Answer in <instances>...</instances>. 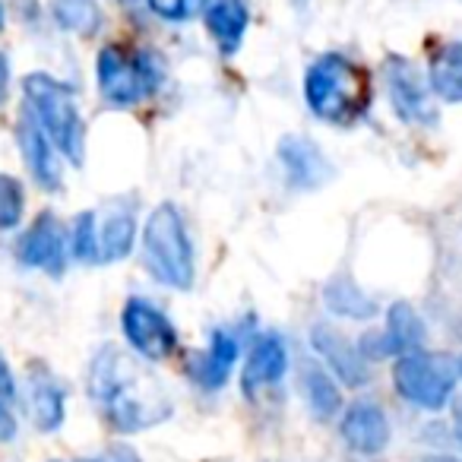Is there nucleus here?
<instances>
[{
  "mask_svg": "<svg viewBox=\"0 0 462 462\" xmlns=\"http://www.w3.org/2000/svg\"><path fill=\"white\" fill-rule=\"evenodd\" d=\"M235 361H238V339L228 329H216L209 339V355L199 361L197 380L203 390H222L228 383L231 371H235Z\"/></svg>",
  "mask_w": 462,
  "mask_h": 462,
  "instance_id": "obj_19",
  "label": "nucleus"
},
{
  "mask_svg": "<svg viewBox=\"0 0 462 462\" xmlns=\"http://www.w3.org/2000/svg\"><path fill=\"white\" fill-rule=\"evenodd\" d=\"M26 216V190L14 174H0V231H14Z\"/></svg>",
  "mask_w": 462,
  "mask_h": 462,
  "instance_id": "obj_24",
  "label": "nucleus"
},
{
  "mask_svg": "<svg viewBox=\"0 0 462 462\" xmlns=\"http://www.w3.org/2000/svg\"><path fill=\"white\" fill-rule=\"evenodd\" d=\"M304 102L310 115L336 127L361 121L371 108V83L365 67L339 51L320 54L304 73Z\"/></svg>",
  "mask_w": 462,
  "mask_h": 462,
  "instance_id": "obj_2",
  "label": "nucleus"
},
{
  "mask_svg": "<svg viewBox=\"0 0 462 462\" xmlns=\"http://www.w3.org/2000/svg\"><path fill=\"white\" fill-rule=\"evenodd\" d=\"M421 462H462L459 456H449V453H434V456H424Z\"/></svg>",
  "mask_w": 462,
  "mask_h": 462,
  "instance_id": "obj_32",
  "label": "nucleus"
},
{
  "mask_svg": "<svg viewBox=\"0 0 462 462\" xmlns=\"http://www.w3.org/2000/svg\"><path fill=\"white\" fill-rule=\"evenodd\" d=\"M279 162H282L285 178L295 190H317L333 174V165L327 162L323 149L314 140H304L298 134L279 140Z\"/></svg>",
  "mask_w": 462,
  "mask_h": 462,
  "instance_id": "obj_11",
  "label": "nucleus"
},
{
  "mask_svg": "<svg viewBox=\"0 0 462 462\" xmlns=\"http://www.w3.org/2000/svg\"><path fill=\"white\" fill-rule=\"evenodd\" d=\"M143 263L168 289L187 291L193 285V245L174 203H159L149 212L143 225Z\"/></svg>",
  "mask_w": 462,
  "mask_h": 462,
  "instance_id": "obj_3",
  "label": "nucleus"
},
{
  "mask_svg": "<svg viewBox=\"0 0 462 462\" xmlns=\"http://www.w3.org/2000/svg\"><path fill=\"white\" fill-rule=\"evenodd\" d=\"M7 83H10V67H7V58L0 54V102L7 98Z\"/></svg>",
  "mask_w": 462,
  "mask_h": 462,
  "instance_id": "obj_30",
  "label": "nucleus"
},
{
  "mask_svg": "<svg viewBox=\"0 0 462 462\" xmlns=\"http://www.w3.org/2000/svg\"><path fill=\"white\" fill-rule=\"evenodd\" d=\"M285 367H289V352H285V342L279 336H260L254 342L251 355H247L245 365V390L247 396L260 390V386H273L282 380Z\"/></svg>",
  "mask_w": 462,
  "mask_h": 462,
  "instance_id": "obj_16",
  "label": "nucleus"
},
{
  "mask_svg": "<svg viewBox=\"0 0 462 462\" xmlns=\"http://www.w3.org/2000/svg\"><path fill=\"white\" fill-rule=\"evenodd\" d=\"M20 149L26 168L32 171L35 184L45 190H60V162H58V146L51 143V136L39 127L35 117H23L20 124Z\"/></svg>",
  "mask_w": 462,
  "mask_h": 462,
  "instance_id": "obj_13",
  "label": "nucleus"
},
{
  "mask_svg": "<svg viewBox=\"0 0 462 462\" xmlns=\"http://www.w3.org/2000/svg\"><path fill=\"white\" fill-rule=\"evenodd\" d=\"M456 365H459V377H462V358H459V361H456Z\"/></svg>",
  "mask_w": 462,
  "mask_h": 462,
  "instance_id": "obj_34",
  "label": "nucleus"
},
{
  "mask_svg": "<svg viewBox=\"0 0 462 462\" xmlns=\"http://www.w3.org/2000/svg\"><path fill=\"white\" fill-rule=\"evenodd\" d=\"M342 440L361 456H377L390 443V418L371 399H358L346 409L339 421Z\"/></svg>",
  "mask_w": 462,
  "mask_h": 462,
  "instance_id": "obj_12",
  "label": "nucleus"
},
{
  "mask_svg": "<svg viewBox=\"0 0 462 462\" xmlns=\"http://www.w3.org/2000/svg\"><path fill=\"white\" fill-rule=\"evenodd\" d=\"M83 462H140V456H136V449L117 443V447H108L105 453L92 456V459H83Z\"/></svg>",
  "mask_w": 462,
  "mask_h": 462,
  "instance_id": "obj_27",
  "label": "nucleus"
},
{
  "mask_svg": "<svg viewBox=\"0 0 462 462\" xmlns=\"http://www.w3.org/2000/svg\"><path fill=\"white\" fill-rule=\"evenodd\" d=\"M310 346L317 348V355L327 361V367L346 386H365L371 380V367H367V358L361 355V348L329 323H317L310 329Z\"/></svg>",
  "mask_w": 462,
  "mask_h": 462,
  "instance_id": "obj_9",
  "label": "nucleus"
},
{
  "mask_svg": "<svg viewBox=\"0 0 462 462\" xmlns=\"http://www.w3.org/2000/svg\"><path fill=\"white\" fill-rule=\"evenodd\" d=\"M124 339L130 342L140 358L146 361H165L178 352V329L168 320L162 308H155L146 298H130L121 314Z\"/></svg>",
  "mask_w": 462,
  "mask_h": 462,
  "instance_id": "obj_7",
  "label": "nucleus"
},
{
  "mask_svg": "<svg viewBox=\"0 0 462 462\" xmlns=\"http://www.w3.org/2000/svg\"><path fill=\"white\" fill-rule=\"evenodd\" d=\"M16 437V418H14V405L0 402V443H10Z\"/></svg>",
  "mask_w": 462,
  "mask_h": 462,
  "instance_id": "obj_29",
  "label": "nucleus"
},
{
  "mask_svg": "<svg viewBox=\"0 0 462 462\" xmlns=\"http://www.w3.org/2000/svg\"><path fill=\"white\" fill-rule=\"evenodd\" d=\"M51 14L60 29L73 35H96L102 29V10L96 0H51Z\"/></svg>",
  "mask_w": 462,
  "mask_h": 462,
  "instance_id": "obj_23",
  "label": "nucleus"
},
{
  "mask_svg": "<svg viewBox=\"0 0 462 462\" xmlns=\"http://www.w3.org/2000/svg\"><path fill=\"white\" fill-rule=\"evenodd\" d=\"M20 260L48 276H60L67 260V238L54 212H42L20 241Z\"/></svg>",
  "mask_w": 462,
  "mask_h": 462,
  "instance_id": "obj_10",
  "label": "nucleus"
},
{
  "mask_svg": "<svg viewBox=\"0 0 462 462\" xmlns=\"http://www.w3.org/2000/svg\"><path fill=\"white\" fill-rule=\"evenodd\" d=\"M98 92L108 105L134 108L159 89V73L149 54L130 51L124 45H105L96 60Z\"/></svg>",
  "mask_w": 462,
  "mask_h": 462,
  "instance_id": "obj_6",
  "label": "nucleus"
},
{
  "mask_svg": "<svg viewBox=\"0 0 462 462\" xmlns=\"http://www.w3.org/2000/svg\"><path fill=\"white\" fill-rule=\"evenodd\" d=\"M428 83L430 92L443 102H462V42H443L430 51Z\"/></svg>",
  "mask_w": 462,
  "mask_h": 462,
  "instance_id": "obj_17",
  "label": "nucleus"
},
{
  "mask_svg": "<svg viewBox=\"0 0 462 462\" xmlns=\"http://www.w3.org/2000/svg\"><path fill=\"white\" fill-rule=\"evenodd\" d=\"M386 92H390V105L405 124H434V92L430 83L415 70V64L405 58L386 60Z\"/></svg>",
  "mask_w": 462,
  "mask_h": 462,
  "instance_id": "obj_8",
  "label": "nucleus"
},
{
  "mask_svg": "<svg viewBox=\"0 0 462 462\" xmlns=\"http://www.w3.org/2000/svg\"><path fill=\"white\" fill-rule=\"evenodd\" d=\"M26 102L32 108V117L39 127L51 136L58 152L70 165H83L86 159V124L77 108V96L67 83L48 77V73H29L26 83Z\"/></svg>",
  "mask_w": 462,
  "mask_h": 462,
  "instance_id": "obj_4",
  "label": "nucleus"
},
{
  "mask_svg": "<svg viewBox=\"0 0 462 462\" xmlns=\"http://www.w3.org/2000/svg\"><path fill=\"white\" fill-rule=\"evenodd\" d=\"M386 336H390L396 355L418 352V348H424V339H428V327H424L421 314L409 301H396L386 310Z\"/></svg>",
  "mask_w": 462,
  "mask_h": 462,
  "instance_id": "obj_22",
  "label": "nucleus"
},
{
  "mask_svg": "<svg viewBox=\"0 0 462 462\" xmlns=\"http://www.w3.org/2000/svg\"><path fill=\"white\" fill-rule=\"evenodd\" d=\"M0 29H4V10H0Z\"/></svg>",
  "mask_w": 462,
  "mask_h": 462,
  "instance_id": "obj_33",
  "label": "nucleus"
},
{
  "mask_svg": "<svg viewBox=\"0 0 462 462\" xmlns=\"http://www.w3.org/2000/svg\"><path fill=\"white\" fill-rule=\"evenodd\" d=\"M136 241V218L130 209H111L98 225V260L102 263H121L130 257Z\"/></svg>",
  "mask_w": 462,
  "mask_h": 462,
  "instance_id": "obj_20",
  "label": "nucleus"
},
{
  "mask_svg": "<svg viewBox=\"0 0 462 462\" xmlns=\"http://www.w3.org/2000/svg\"><path fill=\"white\" fill-rule=\"evenodd\" d=\"M459 365L443 352H405L393 365V383L405 402L424 411H440L453 399Z\"/></svg>",
  "mask_w": 462,
  "mask_h": 462,
  "instance_id": "obj_5",
  "label": "nucleus"
},
{
  "mask_svg": "<svg viewBox=\"0 0 462 462\" xmlns=\"http://www.w3.org/2000/svg\"><path fill=\"white\" fill-rule=\"evenodd\" d=\"M29 411H32L35 428L45 430V434H54L64 424L67 396L58 380H54V374L45 371V367H32V377H29Z\"/></svg>",
  "mask_w": 462,
  "mask_h": 462,
  "instance_id": "obj_15",
  "label": "nucleus"
},
{
  "mask_svg": "<svg viewBox=\"0 0 462 462\" xmlns=\"http://www.w3.org/2000/svg\"><path fill=\"white\" fill-rule=\"evenodd\" d=\"M149 4V10H152L159 20H165V23H184L187 16L197 10V4L199 0H146Z\"/></svg>",
  "mask_w": 462,
  "mask_h": 462,
  "instance_id": "obj_26",
  "label": "nucleus"
},
{
  "mask_svg": "<svg viewBox=\"0 0 462 462\" xmlns=\"http://www.w3.org/2000/svg\"><path fill=\"white\" fill-rule=\"evenodd\" d=\"M323 304H327L329 314L346 317V320H371V317H377V301L346 273H339V276H333L327 282Z\"/></svg>",
  "mask_w": 462,
  "mask_h": 462,
  "instance_id": "obj_18",
  "label": "nucleus"
},
{
  "mask_svg": "<svg viewBox=\"0 0 462 462\" xmlns=\"http://www.w3.org/2000/svg\"><path fill=\"white\" fill-rule=\"evenodd\" d=\"M89 396L105 421L121 434H136L171 415V396L162 380L115 346L96 352L89 365Z\"/></svg>",
  "mask_w": 462,
  "mask_h": 462,
  "instance_id": "obj_1",
  "label": "nucleus"
},
{
  "mask_svg": "<svg viewBox=\"0 0 462 462\" xmlns=\"http://www.w3.org/2000/svg\"><path fill=\"white\" fill-rule=\"evenodd\" d=\"M453 430H456V440H459V447H462V402L456 405V415H453Z\"/></svg>",
  "mask_w": 462,
  "mask_h": 462,
  "instance_id": "obj_31",
  "label": "nucleus"
},
{
  "mask_svg": "<svg viewBox=\"0 0 462 462\" xmlns=\"http://www.w3.org/2000/svg\"><path fill=\"white\" fill-rule=\"evenodd\" d=\"M203 23L209 29L212 42L218 45V51L231 58L245 42L251 16H247L245 0H209L203 10Z\"/></svg>",
  "mask_w": 462,
  "mask_h": 462,
  "instance_id": "obj_14",
  "label": "nucleus"
},
{
  "mask_svg": "<svg viewBox=\"0 0 462 462\" xmlns=\"http://www.w3.org/2000/svg\"><path fill=\"white\" fill-rule=\"evenodd\" d=\"M304 399H308V409L314 411L317 421H329L342 411V390L333 380V374L320 365L304 367Z\"/></svg>",
  "mask_w": 462,
  "mask_h": 462,
  "instance_id": "obj_21",
  "label": "nucleus"
},
{
  "mask_svg": "<svg viewBox=\"0 0 462 462\" xmlns=\"http://www.w3.org/2000/svg\"><path fill=\"white\" fill-rule=\"evenodd\" d=\"M16 399V383H14V374L7 367V358L0 355V402L4 405H14Z\"/></svg>",
  "mask_w": 462,
  "mask_h": 462,
  "instance_id": "obj_28",
  "label": "nucleus"
},
{
  "mask_svg": "<svg viewBox=\"0 0 462 462\" xmlns=\"http://www.w3.org/2000/svg\"><path fill=\"white\" fill-rule=\"evenodd\" d=\"M70 251L79 263H96L98 260V225L96 212H79L77 222H73L70 235Z\"/></svg>",
  "mask_w": 462,
  "mask_h": 462,
  "instance_id": "obj_25",
  "label": "nucleus"
}]
</instances>
